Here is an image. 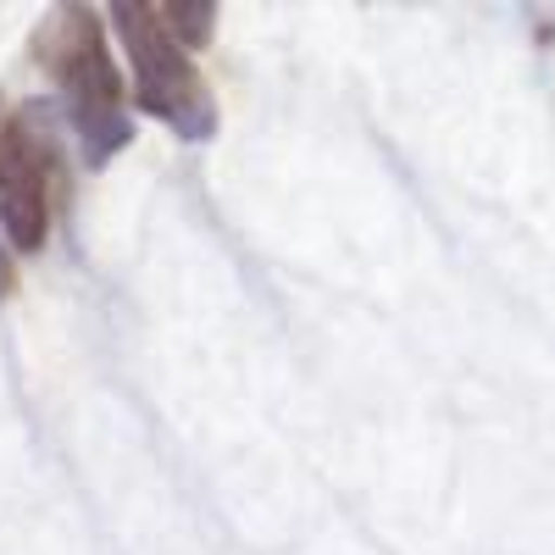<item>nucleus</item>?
<instances>
[{
	"label": "nucleus",
	"mask_w": 555,
	"mask_h": 555,
	"mask_svg": "<svg viewBox=\"0 0 555 555\" xmlns=\"http://www.w3.org/2000/svg\"><path fill=\"white\" fill-rule=\"evenodd\" d=\"M34 56L51 73L62 112L78 133V151L89 167H106L128 139H133V117H128V95H122V73L112 62L106 28L89 7H56L34 28Z\"/></svg>",
	"instance_id": "obj_1"
},
{
	"label": "nucleus",
	"mask_w": 555,
	"mask_h": 555,
	"mask_svg": "<svg viewBox=\"0 0 555 555\" xmlns=\"http://www.w3.org/2000/svg\"><path fill=\"white\" fill-rule=\"evenodd\" d=\"M62 195V162L28 106L0 101V234L17 250H44Z\"/></svg>",
	"instance_id": "obj_3"
},
{
	"label": "nucleus",
	"mask_w": 555,
	"mask_h": 555,
	"mask_svg": "<svg viewBox=\"0 0 555 555\" xmlns=\"http://www.w3.org/2000/svg\"><path fill=\"white\" fill-rule=\"evenodd\" d=\"M112 23H117V39L128 51L139 112H151L162 128H172L190 145H206L217 133V95H211L206 73L195 67V56L162 23V12L145 7V0H117Z\"/></svg>",
	"instance_id": "obj_2"
},
{
	"label": "nucleus",
	"mask_w": 555,
	"mask_h": 555,
	"mask_svg": "<svg viewBox=\"0 0 555 555\" xmlns=\"http://www.w3.org/2000/svg\"><path fill=\"white\" fill-rule=\"evenodd\" d=\"M17 289V267H12V256H7V245H0V300H7Z\"/></svg>",
	"instance_id": "obj_5"
},
{
	"label": "nucleus",
	"mask_w": 555,
	"mask_h": 555,
	"mask_svg": "<svg viewBox=\"0 0 555 555\" xmlns=\"http://www.w3.org/2000/svg\"><path fill=\"white\" fill-rule=\"evenodd\" d=\"M162 23L172 28V39L183 44V51H201V44H211V23H217V7L211 0H167V7H156Z\"/></svg>",
	"instance_id": "obj_4"
}]
</instances>
